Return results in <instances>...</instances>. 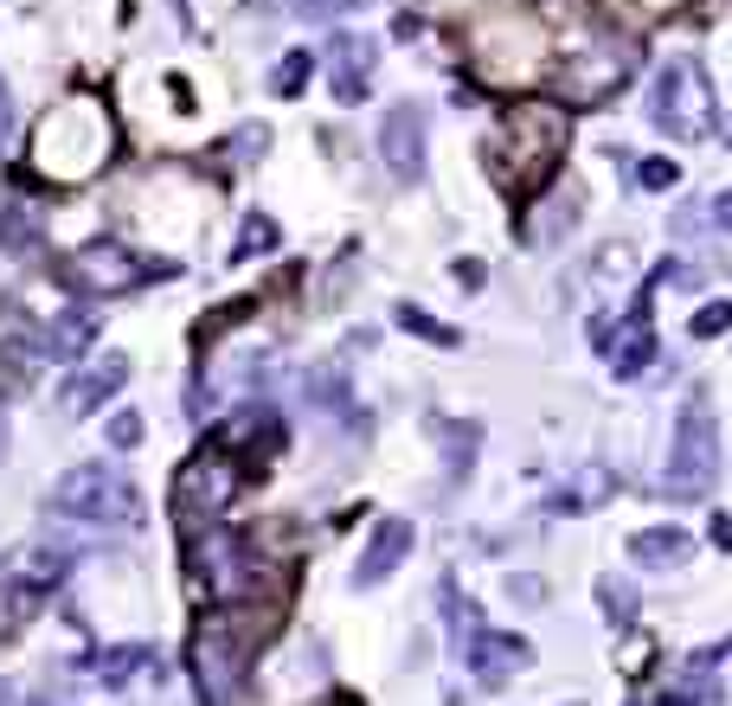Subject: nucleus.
Instances as JSON below:
<instances>
[{"mask_svg":"<svg viewBox=\"0 0 732 706\" xmlns=\"http://www.w3.org/2000/svg\"><path fill=\"white\" fill-rule=\"evenodd\" d=\"M52 501L59 514H77V520H136V489L116 469H72Z\"/></svg>","mask_w":732,"mask_h":706,"instance_id":"obj_1","label":"nucleus"},{"mask_svg":"<svg viewBox=\"0 0 732 706\" xmlns=\"http://www.w3.org/2000/svg\"><path fill=\"white\" fill-rule=\"evenodd\" d=\"M33 610H39V591L0 571V635H13V623H26Z\"/></svg>","mask_w":732,"mask_h":706,"instance_id":"obj_2","label":"nucleus"},{"mask_svg":"<svg viewBox=\"0 0 732 706\" xmlns=\"http://www.w3.org/2000/svg\"><path fill=\"white\" fill-rule=\"evenodd\" d=\"M7 136H13V97H7V84H0V148H7Z\"/></svg>","mask_w":732,"mask_h":706,"instance_id":"obj_3","label":"nucleus"},{"mask_svg":"<svg viewBox=\"0 0 732 706\" xmlns=\"http://www.w3.org/2000/svg\"><path fill=\"white\" fill-rule=\"evenodd\" d=\"M0 450H7V430H0Z\"/></svg>","mask_w":732,"mask_h":706,"instance_id":"obj_4","label":"nucleus"}]
</instances>
